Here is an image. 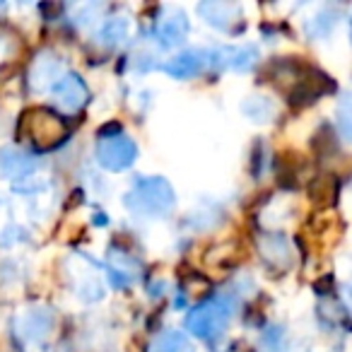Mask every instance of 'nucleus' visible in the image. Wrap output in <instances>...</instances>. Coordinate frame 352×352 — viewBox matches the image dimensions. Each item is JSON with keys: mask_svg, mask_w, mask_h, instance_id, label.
Masks as SVG:
<instances>
[{"mask_svg": "<svg viewBox=\"0 0 352 352\" xmlns=\"http://www.w3.org/2000/svg\"><path fill=\"white\" fill-rule=\"evenodd\" d=\"M232 316V309L225 299H208V302L198 304L186 318V326L193 336L203 338V340H210L217 338L227 328Z\"/></svg>", "mask_w": 352, "mask_h": 352, "instance_id": "nucleus-2", "label": "nucleus"}, {"mask_svg": "<svg viewBox=\"0 0 352 352\" xmlns=\"http://www.w3.org/2000/svg\"><path fill=\"white\" fill-rule=\"evenodd\" d=\"M135 155H138L135 142L123 135V133L102 135L97 142V160L104 169H111V171L128 169L135 162Z\"/></svg>", "mask_w": 352, "mask_h": 352, "instance_id": "nucleus-4", "label": "nucleus"}, {"mask_svg": "<svg viewBox=\"0 0 352 352\" xmlns=\"http://www.w3.org/2000/svg\"><path fill=\"white\" fill-rule=\"evenodd\" d=\"M109 268L116 275H121V280H118L121 285H128L138 273V263L128 254H121V251H113V254L109 256Z\"/></svg>", "mask_w": 352, "mask_h": 352, "instance_id": "nucleus-14", "label": "nucleus"}, {"mask_svg": "<svg viewBox=\"0 0 352 352\" xmlns=\"http://www.w3.org/2000/svg\"><path fill=\"white\" fill-rule=\"evenodd\" d=\"M150 352H193V345L184 333L164 331L150 342Z\"/></svg>", "mask_w": 352, "mask_h": 352, "instance_id": "nucleus-12", "label": "nucleus"}, {"mask_svg": "<svg viewBox=\"0 0 352 352\" xmlns=\"http://www.w3.org/2000/svg\"><path fill=\"white\" fill-rule=\"evenodd\" d=\"M186 34H188V20L182 10H169V15H164L157 22V36L162 39V46L182 44Z\"/></svg>", "mask_w": 352, "mask_h": 352, "instance_id": "nucleus-8", "label": "nucleus"}, {"mask_svg": "<svg viewBox=\"0 0 352 352\" xmlns=\"http://www.w3.org/2000/svg\"><path fill=\"white\" fill-rule=\"evenodd\" d=\"M244 113L254 121H268L270 113H273V102L265 97H251L244 104Z\"/></svg>", "mask_w": 352, "mask_h": 352, "instance_id": "nucleus-16", "label": "nucleus"}, {"mask_svg": "<svg viewBox=\"0 0 352 352\" xmlns=\"http://www.w3.org/2000/svg\"><path fill=\"white\" fill-rule=\"evenodd\" d=\"M25 133L39 150H51L58 147L65 140V128L56 113L44 111V109H34L27 113L25 118Z\"/></svg>", "mask_w": 352, "mask_h": 352, "instance_id": "nucleus-3", "label": "nucleus"}, {"mask_svg": "<svg viewBox=\"0 0 352 352\" xmlns=\"http://www.w3.org/2000/svg\"><path fill=\"white\" fill-rule=\"evenodd\" d=\"M58 73H60V60L56 54L44 51L41 56H36V60L32 63L30 70V82L34 89H44L51 85L58 82Z\"/></svg>", "mask_w": 352, "mask_h": 352, "instance_id": "nucleus-7", "label": "nucleus"}, {"mask_svg": "<svg viewBox=\"0 0 352 352\" xmlns=\"http://www.w3.org/2000/svg\"><path fill=\"white\" fill-rule=\"evenodd\" d=\"M54 94H56V102L60 104V109L65 111H78L87 104V87L85 82L78 78V75H60L58 82L54 85Z\"/></svg>", "mask_w": 352, "mask_h": 352, "instance_id": "nucleus-5", "label": "nucleus"}, {"mask_svg": "<svg viewBox=\"0 0 352 352\" xmlns=\"http://www.w3.org/2000/svg\"><path fill=\"white\" fill-rule=\"evenodd\" d=\"M258 249L263 254V258L268 261L270 265L275 268H285L292 258L289 254V246H287V239L283 234H275V232H268L258 239Z\"/></svg>", "mask_w": 352, "mask_h": 352, "instance_id": "nucleus-11", "label": "nucleus"}, {"mask_svg": "<svg viewBox=\"0 0 352 352\" xmlns=\"http://www.w3.org/2000/svg\"><path fill=\"white\" fill-rule=\"evenodd\" d=\"M128 34V22L121 20V17H113V20H109L107 25L102 27V32H99V36L104 39V44L113 46L118 44V41H123Z\"/></svg>", "mask_w": 352, "mask_h": 352, "instance_id": "nucleus-15", "label": "nucleus"}, {"mask_svg": "<svg viewBox=\"0 0 352 352\" xmlns=\"http://www.w3.org/2000/svg\"><path fill=\"white\" fill-rule=\"evenodd\" d=\"M198 12H201L210 25L220 27V30H227L230 22H234L236 15H239V10H236L234 6H225V3H208V6L198 8Z\"/></svg>", "mask_w": 352, "mask_h": 352, "instance_id": "nucleus-13", "label": "nucleus"}, {"mask_svg": "<svg viewBox=\"0 0 352 352\" xmlns=\"http://www.w3.org/2000/svg\"><path fill=\"white\" fill-rule=\"evenodd\" d=\"M51 328H54V314L44 307L32 309L17 318V331L25 340H41L49 336Z\"/></svg>", "mask_w": 352, "mask_h": 352, "instance_id": "nucleus-6", "label": "nucleus"}, {"mask_svg": "<svg viewBox=\"0 0 352 352\" xmlns=\"http://www.w3.org/2000/svg\"><path fill=\"white\" fill-rule=\"evenodd\" d=\"M206 56L201 51H184V54L174 56L164 63V70L174 78H182V80H188L193 75H198L206 65Z\"/></svg>", "mask_w": 352, "mask_h": 352, "instance_id": "nucleus-10", "label": "nucleus"}, {"mask_svg": "<svg viewBox=\"0 0 352 352\" xmlns=\"http://www.w3.org/2000/svg\"><path fill=\"white\" fill-rule=\"evenodd\" d=\"M36 166V160L25 150H15V147H6L0 150V171L3 176H27L32 174Z\"/></svg>", "mask_w": 352, "mask_h": 352, "instance_id": "nucleus-9", "label": "nucleus"}, {"mask_svg": "<svg viewBox=\"0 0 352 352\" xmlns=\"http://www.w3.org/2000/svg\"><path fill=\"white\" fill-rule=\"evenodd\" d=\"M126 206L131 212L142 217H160L166 215L174 206V191L171 186L160 179V176H152V179H140L135 182V186L128 191Z\"/></svg>", "mask_w": 352, "mask_h": 352, "instance_id": "nucleus-1", "label": "nucleus"}]
</instances>
